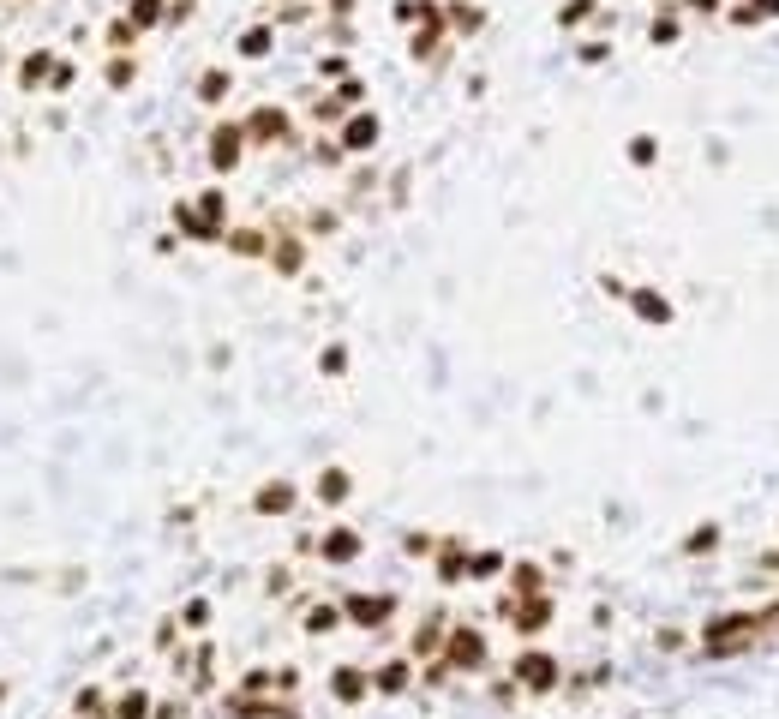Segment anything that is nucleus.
<instances>
[{
	"label": "nucleus",
	"instance_id": "43",
	"mask_svg": "<svg viewBox=\"0 0 779 719\" xmlns=\"http://www.w3.org/2000/svg\"><path fill=\"white\" fill-rule=\"evenodd\" d=\"M318 372H324V378H348V342H330V348L318 354Z\"/></svg>",
	"mask_w": 779,
	"mask_h": 719
},
{
	"label": "nucleus",
	"instance_id": "5",
	"mask_svg": "<svg viewBox=\"0 0 779 719\" xmlns=\"http://www.w3.org/2000/svg\"><path fill=\"white\" fill-rule=\"evenodd\" d=\"M504 624H510V636H522V642H534V636H546L552 624H558V594H504L498 606H492Z\"/></svg>",
	"mask_w": 779,
	"mask_h": 719
},
{
	"label": "nucleus",
	"instance_id": "36",
	"mask_svg": "<svg viewBox=\"0 0 779 719\" xmlns=\"http://www.w3.org/2000/svg\"><path fill=\"white\" fill-rule=\"evenodd\" d=\"M174 618H180V630H186V636H204V630H210V618H216V606H210V594H192Z\"/></svg>",
	"mask_w": 779,
	"mask_h": 719
},
{
	"label": "nucleus",
	"instance_id": "1",
	"mask_svg": "<svg viewBox=\"0 0 779 719\" xmlns=\"http://www.w3.org/2000/svg\"><path fill=\"white\" fill-rule=\"evenodd\" d=\"M774 618H779V600L774 606H744V612H720L696 630V654L702 660H744L756 654L762 642H774Z\"/></svg>",
	"mask_w": 779,
	"mask_h": 719
},
{
	"label": "nucleus",
	"instance_id": "20",
	"mask_svg": "<svg viewBox=\"0 0 779 719\" xmlns=\"http://www.w3.org/2000/svg\"><path fill=\"white\" fill-rule=\"evenodd\" d=\"M276 42H282V30H276L270 18H252V24H240V36H234V60H270Z\"/></svg>",
	"mask_w": 779,
	"mask_h": 719
},
{
	"label": "nucleus",
	"instance_id": "32",
	"mask_svg": "<svg viewBox=\"0 0 779 719\" xmlns=\"http://www.w3.org/2000/svg\"><path fill=\"white\" fill-rule=\"evenodd\" d=\"M120 12H126L144 36H156V30L168 24V0H120Z\"/></svg>",
	"mask_w": 779,
	"mask_h": 719
},
{
	"label": "nucleus",
	"instance_id": "18",
	"mask_svg": "<svg viewBox=\"0 0 779 719\" xmlns=\"http://www.w3.org/2000/svg\"><path fill=\"white\" fill-rule=\"evenodd\" d=\"M300 498H306L300 480H264V486L252 492V516H264V522H270V516H294Z\"/></svg>",
	"mask_w": 779,
	"mask_h": 719
},
{
	"label": "nucleus",
	"instance_id": "34",
	"mask_svg": "<svg viewBox=\"0 0 779 719\" xmlns=\"http://www.w3.org/2000/svg\"><path fill=\"white\" fill-rule=\"evenodd\" d=\"M720 540H726V534H720V522H696V528L684 534V546H678V552H684V558H714V552H720Z\"/></svg>",
	"mask_w": 779,
	"mask_h": 719
},
{
	"label": "nucleus",
	"instance_id": "6",
	"mask_svg": "<svg viewBox=\"0 0 779 719\" xmlns=\"http://www.w3.org/2000/svg\"><path fill=\"white\" fill-rule=\"evenodd\" d=\"M336 606H342V624H354V630H366V636L390 630V624H396V612H402V600H396V594H372V588H342V594H336Z\"/></svg>",
	"mask_w": 779,
	"mask_h": 719
},
{
	"label": "nucleus",
	"instance_id": "19",
	"mask_svg": "<svg viewBox=\"0 0 779 719\" xmlns=\"http://www.w3.org/2000/svg\"><path fill=\"white\" fill-rule=\"evenodd\" d=\"M444 636H450V618L444 612H426L414 630H408V660L414 666H426V660H438V648H444Z\"/></svg>",
	"mask_w": 779,
	"mask_h": 719
},
{
	"label": "nucleus",
	"instance_id": "3",
	"mask_svg": "<svg viewBox=\"0 0 779 719\" xmlns=\"http://www.w3.org/2000/svg\"><path fill=\"white\" fill-rule=\"evenodd\" d=\"M240 126H246V144H252V150H294V144H306L288 102H252V108L240 114Z\"/></svg>",
	"mask_w": 779,
	"mask_h": 719
},
{
	"label": "nucleus",
	"instance_id": "21",
	"mask_svg": "<svg viewBox=\"0 0 779 719\" xmlns=\"http://www.w3.org/2000/svg\"><path fill=\"white\" fill-rule=\"evenodd\" d=\"M228 96H234V66H204L198 78H192V102L198 108H228Z\"/></svg>",
	"mask_w": 779,
	"mask_h": 719
},
{
	"label": "nucleus",
	"instance_id": "17",
	"mask_svg": "<svg viewBox=\"0 0 779 719\" xmlns=\"http://www.w3.org/2000/svg\"><path fill=\"white\" fill-rule=\"evenodd\" d=\"M222 252H234V258H246V264H264V258H270V228H264V222H228Z\"/></svg>",
	"mask_w": 779,
	"mask_h": 719
},
{
	"label": "nucleus",
	"instance_id": "29",
	"mask_svg": "<svg viewBox=\"0 0 779 719\" xmlns=\"http://www.w3.org/2000/svg\"><path fill=\"white\" fill-rule=\"evenodd\" d=\"M306 156H312V168H324V174H342L354 156L336 144V132H318V138H306Z\"/></svg>",
	"mask_w": 779,
	"mask_h": 719
},
{
	"label": "nucleus",
	"instance_id": "33",
	"mask_svg": "<svg viewBox=\"0 0 779 719\" xmlns=\"http://www.w3.org/2000/svg\"><path fill=\"white\" fill-rule=\"evenodd\" d=\"M342 228V210H330V204H312V210H300V234L306 240H330Z\"/></svg>",
	"mask_w": 779,
	"mask_h": 719
},
{
	"label": "nucleus",
	"instance_id": "22",
	"mask_svg": "<svg viewBox=\"0 0 779 719\" xmlns=\"http://www.w3.org/2000/svg\"><path fill=\"white\" fill-rule=\"evenodd\" d=\"M444 24H450V36H456V42H474V36H486L492 12H486L480 0H444Z\"/></svg>",
	"mask_w": 779,
	"mask_h": 719
},
{
	"label": "nucleus",
	"instance_id": "40",
	"mask_svg": "<svg viewBox=\"0 0 779 719\" xmlns=\"http://www.w3.org/2000/svg\"><path fill=\"white\" fill-rule=\"evenodd\" d=\"M330 90H336V96H342V108H348V114H354V108H366V102H372V84H366V78H360V72H348V78H342V84H330Z\"/></svg>",
	"mask_w": 779,
	"mask_h": 719
},
{
	"label": "nucleus",
	"instance_id": "47",
	"mask_svg": "<svg viewBox=\"0 0 779 719\" xmlns=\"http://www.w3.org/2000/svg\"><path fill=\"white\" fill-rule=\"evenodd\" d=\"M678 12H684V18H720L726 0H678Z\"/></svg>",
	"mask_w": 779,
	"mask_h": 719
},
{
	"label": "nucleus",
	"instance_id": "38",
	"mask_svg": "<svg viewBox=\"0 0 779 719\" xmlns=\"http://www.w3.org/2000/svg\"><path fill=\"white\" fill-rule=\"evenodd\" d=\"M576 60H582V66H606V60H612V36H600V30L576 36Z\"/></svg>",
	"mask_w": 779,
	"mask_h": 719
},
{
	"label": "nucleus",
	"instance_id": "31",
	"mask_svg": "<svg viewBox=\"0 0 779 719\" xmlns=\"http://www.w3.org/2000/svg\"><path fill=\"white\" fill-rule=\"evenodd\" d=\"M504 570H510V558H504L498 546H474V552H468V582H498Z\"/></svg>",
	"mask_w": 779,
	"mask_h": 719
},
{
	"label": "nucleus",
	"instance_id": "11",
	"mask_svg": "<svg viewBox=\"0 0 779 719\" xmlns=\"http://www.w3.org/2000/svg\"><path fill=\"white\" fill-rule=\"evenodd\" d=\"M414 684H420V666H414L408 654H390V660H378V666H372V696H384V702L408 696Z\"/></svg>",
	"mask_w": 779,
	"mask_h": 719
},
{
	"label": "nucleus",
	"instance_id": "2",
	"mask_svg": "<svg viewBox=\"0 0 779 719\" xmlns=\"http://www.w3.org/2000/svg\"><path fill=\"white\" fill-rule=\"evenodd\" d=\"M438 660H444L456 678H486V672H492V636H486V624L450 618V636H444Z\"/></svg>",
	"mask_w": 779,
	"mask_h": 719
},
{
	"label": "nucleus",
	"instance_id": "48",
	"mask_svg": "<svg viewBox=\"0 0 779 719\" xmlns=\"http://www.w3.org/2000/svg\"><path fill=\"white\" fill-rule=\"evenodd\" d=\"M348 192H354V198L378 192V168H354V174H348Z\"/></svg>",
	"mask_w": 779,
	"mask_h": 719
},
{
	"label": "nucleus",
	"instance_id": "23",
	"mask_svg": "<svg viewBox=\"0 0 779 719\" xmlns=\"http://www.w3.org/2000/svg\"><path fill=\"white\" fill-rule=\"evenodd\" d=\"M684 30H690V18L678 12V0H660L654 18H648V48H678Z\"/></svg>",
	"mask_w": 779,
	"mask_h": 719
},
{
	"label": "nucleus",
	"instance_id": "24",
	"mask_svg": "<svg viewBox=\"0 0 779 719\" xmlns=\"http://www.w3.org/2000/svg\"><path fill=\"white\" fill-rule=\"evenodd\" d=\"M552 24H558L564 36H576V30H594V24H606V0H558Z\"/></svg>",
	"mask_w": 779,
	"mask_h": 719
},
{
	"label": "nucleus",
	"instance_id": "51",
	"mask_svg": "<svg viewBox=\"0 0 779 719\" xmlns=\"http://www.w3.org/2000/svg\"><path fill=\"white\" fill-rule=\"evenodd\" d=\"M750 570H762V576H779V546H774V552H762V558H756Z\"/></svg>",
	"mask_w": 779,
	"mask_h": 719
},
{
	"label": "nucleus",
	"instance_id": "49",
	"mask_svg": "<svg viewBox=\"0 0 779 719\" xmlns=\"http://www.w3.org/2000/svg\"><path fill=\"white\" fill-rule=\"evenodd\" d=\"M354 12H360V0H318V18H342L348 24Z\"/></svg>",
	"mask_w": 779,
	"mask_h": 719
},
{
	"label": "nucleus",
	"instance_id": "4",
	"mask_svg": "<svg viewBox=\"0 0 779 719\" xmlns=\"http://www.w3.org/2000/svg\"><path fill=\"white\" fill-rule=\"evenodd\" d=\"M504 678H510L522 696H558L570 672H564V660H558L552 648H516L510 666H504Z\"/></svg>",
	"mask_w": 779,
	"mask_h": 719
},
{
	"label": "nucleus",
	"instance_id": "53",
	"mask_svg": "<svg viewBox=\"0 0 779 719\" xmlns=\"http://www.w3.org/2000/svg\"><path fill=\"white\" fill-rule=\"evenodd\" d=\"M12 6H30V0H12Z\"/></svg>",
	"mask_w": 779,
	"mask_h": 719
},
{
	"label": "nucleus",
	"instance_id": "52",
	"mask_svg": "<svg viewBox=\"0 0 779 719\" xmlns=\"http://www.w3.org/2000/svg\"><path fill=\"white\" fill-rule=\"evenodd\" d=\"M774 642H779V618H774Z\"/></svg>",
	"mask_w": 779,
	"mask_h": 719
},
{
	"label": "nucleus",
	"instance_id": "15",
	"mask_svg": "<svg viewBox=\"0 0 779 719\" xmlns=\"http://www.w3.org/2000/svg\"><path fill=\"white\" fill-rule=\"evenodd\" d=\"M468 540L462 534H438V552H432V576L444 582V588H462L468 582Z\"/></svg>",
	"mask_w": 779,
	"mask_h": 719
},
{
	"label": "nucleus",
	"instance_id": "10",
	"mask_svg": "<svg viewBox=\"0 0 779 719\" xmlns=\"http://www.w3.org/2000/svg\"><path fill=\"white\" fill-rule=\"evenodd\" d=\"M336 144L348 150V156H372L378 144H384V120H378V108L366 102V108H354L342 126H336Z\"/></svg>",
	"mask_w": 779,
	"mask_h": 719
},
{
	"label": "nucleus",
	"instance_id": "9",
	"mask_svg": "<svg viewBox=\"0 0 779 719\" xmlns=\"http://www.w3.org/2000/svg\"><path fill=\"white\" fill-rule=\"evenodd\" d=\"M312 558H318L324 570H354V564L366 558V534H360L354 522H330V528H318Z\"/></svg>",
	"mask_w": 779,
	"mask_h": 719
},
{
	"label": "nucleus",
	"instance_id": "35",
	"mask_svg": "<svg viewBox=\"0 0 779 719\" xmlns=\"http://www.w3.org/2000/svg\"><path fill=\"white\" fill-rule=\"evenodd\" d=\"M192 204H198V216H204V222L228 228V186H198V192H192Z\"/></svg>",
	"mask_w": 779,
	"mask_h": 719
},
{
	"label": "nucleus",
	"instance_id": "12",
	"mask_svg": "<svg viewBox=\"0 0 779 719\" xmlns=\"http://www.w3.org/2000/svg\"><path fill=\"white\" fill-rule=\"evenodd\" d=\"M324 684H330V702H336V708H360V702H372V666H348V660H342V666H330Z\"/></svg>",
	"mask_w": 779,
	"mask_h": 719
},
{
	"label": "nucleus",
	"instance_id": "8",
	"mask_svg": "<svg viewBox=\"0 0 779 719\" xmlns=\"http://www.w3.org/2000/svg\"><path fill=\"white\" fill-rule=\"evenodd\" d=\"M264 264H270L276 276H288V282H294V276H306V264H312V240L300 234V222H294V216H282V222L270 228V258H264Z\"/></svg>",
	"mask_w": 779,
	"mask_h": 719
},
{
	"label": "nucleus",
	"instance_id": "16",
	"mask_svg": "<svg viewBox=\"0 0 779 719\" xmlns=\"http://www.w3.org/2000/svg\"><path fill=\"white\" fill-rule=\"evenodd\" d=\"M54 48H24L18 54V66H12V84L24 90V96H48V72H54Z\"/></svg>",
	"mask_w": 779,
	"mask_h": 719
},
{
	"label": "nucleus",
	"instance_id": "39",
	"mask_svg": "<svg viewBox=\"0 0 779 719\" xmlns=\"http://www.w3.org/2000/svg\"><path fill=\"white\" fill-rule=\"evenodd\" d=\"M312 72H318V78H324V84H342V78H348V72H354V60H348V48H324V54H318V66H312Z\"/></svg>",
	"mask_w": 779,
	"mask_h": 719
},
{
	"label": "nucleus",
	"instance_id": "25",
	"mask_svg": "<svg viewBox=\"0 0 779 719\" xmlns=\"http://www.w3.org/2000/svg\"><path fill=\"white\" fill-rule=\"evenodd\" d=\"M720 18L732 30H762V24H779V0H726Z\"/></svg>",
	"mask_w": 779,
	"mask_h": 719
},
{
	"label": "nucleus",
	"instance_id": "26",
	"mask_svg": "<svg viewBox=\"0 0 779 719\" xmlns=\"http://www.w3.org/2000/svg\"><path fill=\"white\" fill-rule=\"evenodd\" d=\"M312 498H318L324 510H342V504L354 498V474H348V468H318V474H312Z\"/></svg>",
	"mask_w": 779,
	"mask_h": 719
},
{
	"label": "nucleus",
	"instance_id": "7",
	"mask_svg": "<svg viewBox=\"0 0 779 719\" xmlns=\"http://www.w3.org/2000/svg\"><path fill=\"white\" fill-rule=\"evenodd\" d=\"M246 126L240 120H210V132H204V162H210V174L216 180H234L240 168H246Z\"/></svg>",
	"mask_w": 779,
	"mask_h": 719
},
{
	"label": "nucleus",
	"instance_id": "45",
	"mask_svg": "<svg viewBox=\"0 0 779 719\" xmlns=\"http://www.w3.org/2000/svg\"><path fill=\"white\" fill-rule=\"evenodd\" d=\"M288 588H294V570H288V564H270V570H264V594H270V600H282Z\"/></svg>",
	"mask_w": 779,
	"mask_h": 719
},
{
	"label": "nucleus",
	"instance_id": "27",
	"mask_svg": "<svg viewBox=\"0 0 779 719\" xmlns=\"http://www.w3.org/2000/svg\"><path fill=\"white\" fill-rule=\"evenodd\" d=\"M504 594H552V576H546V564H534V558H516L510 570H504Z\"/></svg>",
	"mask_w": 779,
	"mask_h": 719
},
{
	"label": "nucleus",
	"instance_id": "30",
	"mask_svg": "<svg viewBox=\"0 0 779 719\" xmlns=\"http://www.w3.org/2000/svg\"><path fill=\"white\" fill-rule=\"evenodd\" d=\"M102 84L120 96V90H132L138 84V54H102Z\"/></svg>",
	"mask_w": 779,
	"mask_h": 719
},
{
	"label": "nucleus",
	"instance_id": "50",
	"mask_svg": "<svg viewBox=\"0 0 779 719\" xmlns=\"http://www.w3.org/2000/svg\"><path fill=\"white\" fill-rule=\"evenodd\" d=\"M150 719H186V696H162V702L150 708Z\"/></svg>",
	"mask_w": 779,
	"mask_h": 719
},
{
	"label": "nucleus",
	"instance_id": "14",
	"mask_svg": "<svg viewBox=\"0 0 779 719\" xmlns=\"http://www.w3.org/2000/svg\"><path fill=\"white\" fill-rule=\"evenodd\" d=\"M624 306L642 318V324H654V330H666L672 318H678V306H672V294L666 288H654V282H636L630 294H624Z\"/></svg>",
	"mask_w": 779,
	"mask_h": 719
},
{
	"label": "nucleus",
	"instance_id": "44",
	"mask_svg": "<svg viewBox=\"0 0 779 719\" xmlns=\"http://www.w3.org/2000/svg\"><path fill=\"white\" fill-rule=\"evenodd\" d=\"M402 552H408V558H432V552H438V534H426V528H408V534H402Z\"/></svg>",
	"mask_w": 779,
	"mask_h": 719
},
{
	"label": "nucleus",
	"instance_id": "28",
	"mask_svg": "<svg viewBox=\"0 0 779 719\" xmlns=\"http://www.w3.org/2000/svg\"><path fill=\"white\" fill-rule=\"evenodd\" d=\"M138 42H144V30L114 6V18L102 24V48H108V54H138Z\"/></svg>",
	"mask_w": 779,
	"mask_h": 719
},
{
	"label": "nucleus",
	"instance_id": "37",
	"mask_svg": "<svg viewBox=\"0 0 779 719\" xmlns=\"http://www.w3.org/2000/svg\"><path fill=\"white\" fill-rule=\"evenodd\" d=\"M150 708H156V696H150L144 684H126V690L114 696V719H150Z\"/></svg>",
	"mask_w": 779,
	"mask_h": 719
},
{
	"label": "nucleus",
	"instance_id": "13",
	"mask_svg": "<svg viewBox=\"0 0 779 719\" xmlns=\"http://www.w3.org/2000/svg\"><path fill=\"white\" fill-rule=\"evenodd\" d=\"M168 222H174V234H180V240H192V246H222V234H228V228L204 222L192 198H174V204H168Z\"/></svg>",
	"mask_w": 779,
	"mask_h": 719
},
{
	"label": "nucleus",
	"instance_id": "46",
	"mask_svg": "<svg viewBox=\"0 0 779 719\" xmlns=\"http://www.w3.org/2000/svg\"><path fill=\"white\" fill-rule=\"evenodd\" d=\"M198 18V0H168V24L162 30H180V24H192Z\"/></svg>",
	"mask_w": 779,
	"mask_h": 719
},
{
	"label": "nucleus",
	"instance_id": "42",
	"mask_svg": "<svg viewBox=\"0 0 779 719\" xmlns=\"http://www.w3.org/2000/svg\"><path fill=\"white\" fill-rule=\"evenodd\" d=\"M72 84H78V60H54V72H48V96H72Z\"/></svg>",
	"mask_w": 779,
	"mask_h": 719
},
{
	"label": "nucleus",
	"instance_id": "41",
	"mask_svg": "<svg viewBox=\"0 0 779 719\" xmlns=\"http://www.w3.org/2000/svg\"><path fill=\"white\" fill-rule=\"evenodd\" d=\"M624 156H630L636 168H654V162H660V138H654V132H636V138L624 144Z\"/></svg>",
	"mask_w": 779,
	"mask_h": 719
}]
</instances>
